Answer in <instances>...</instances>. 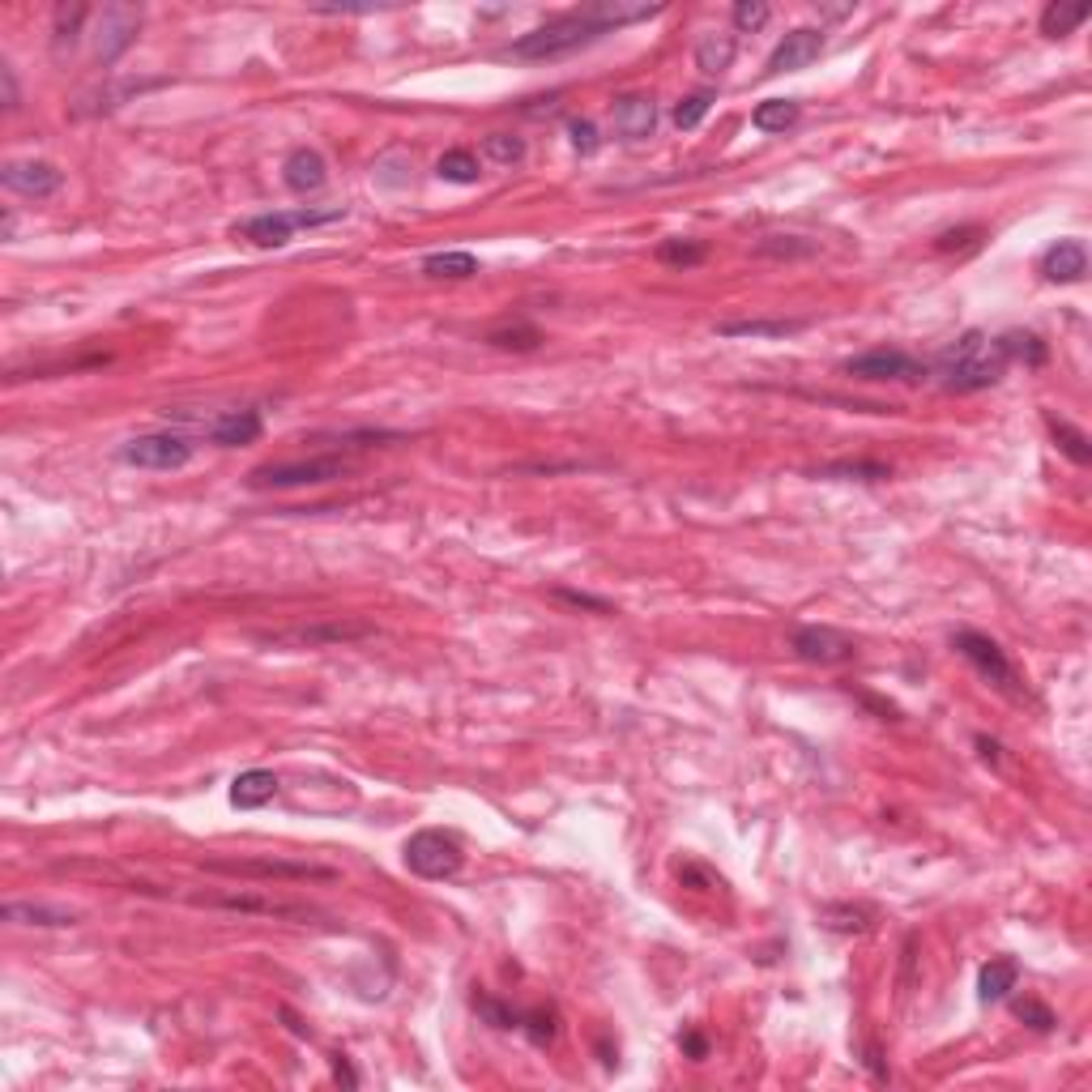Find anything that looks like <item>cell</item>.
Here are the masks:
<instances>
[{"label":"cell","instance_id":"6da1fadb","mask_svg":"<svg viewBox=\"0 0 1092 1092\" xmlns=\"http://www.w3.org/2000/svg\"><path fill=\"white\" fill-rule=\"evenodd\" d=\"M935 372H939L943 389H952V393H981V389H991V384L1003 380L1008 355L999 351L995 338L968 330L935 359Z\"/></svg>","mask_w":1092,"mask_h":1092},{"label":"cell","instance_id":"7a4b0ae2","mask_svg":"<svg viewBox=\"0 0 1092 1092\" xmlns=\"http://www.w3.org/2000/svg\"><path fill=\"white\" fill-rule=\"evenodd\" d=\"M602 35H610V31L598 22V14L581 10V14H564L556 22H546V26L529 31V35H521L508 48V56H516V60H556V56H568L577 48H589Z\"/></svg>","mask_w":1092,"mask_h":1092},{"label":"cell","instance_id":"3957f363","mask_svg":"<svg viewBox=\"0 0 1092 1092\" xmlns=\"http://www.w3.org/2000/svg\"><path fill=\"white\" fill-rule=\"evenodd\" d=\"M351 470H355V462L342 457V453H324V457H307V462H269V466H257V470L248 474V487H252V491L320 487V483L346 478Z\"/></svg>","mask_w":1092,"mask_h":1092},{"label":"cell","instance_id":"277c9868","mask_svg":"<svg viewBox=\"0 0 1092 1092\" xmlns=\"http://www.w3.org/2000/svg\"><path fill=\"white\" fill-rule=\"evenodd\" d=\"M952 648L960 653V658H964L981 679H991L999 692L1020 696V675H1016V666L1008 662V653H1003V644H999L995 636L973 632V627H960V632L952 636Z\"/></svg>","mask_w":1092,"mask_h":1092},{"label":"cell","instance_id":"5b68a950","mask_svg":"<svg viewBox=\"0 0 1092 1092\" xmlns=\"http://www.w3.org/2000/svg\"><path fill=\"white\" fill-rule=\"evenodd\" d=\"M462 862H466V853H462V841L453 832L422 828L406 841V866L418 880H453L462 870Z\"/></svg>","mask_w":1092,"mask_h":1092},{"label":"cell","instance_id":"8992f818","mask_svg":"<svg viewBox=\"0 0 1092 1092\" xmlns=\"http://www.w3.org/2000/svg\"><path fill=\"white\" fill-rule=\"evenodd\" d=\"M338 218H346V209H342V205H338V209L257 213V218H248V223L240 227V236H244L248 244H257V248H282V244H290V236H295L299 227H324V223H338Z\"/></svg>","mask_w":1092,"mask_h":1092},{"label":"cell","instance_id":"52a82bcc","mask_svg":"<svg viewBox=\"0 0 1092 1092\" xmlns=\"http://www.w3.org/2000/svg\"><path fill=\"white\" fill-rule=\"evenodd\" d=\"M120 457L137 470H184L192 462V440L180 431H150V435H137L120 449Z\"/></svg>","mask_w":1092,"mask_h":1092},{"label":"cell","instance_id":"ba28073f","mask_svg":"<svg viewBox=\"0 0 1092 1092\" xmlns=\"http://www.w3.org/2000/svg\"><path fill=\"white\" fill-rule=\"evenodd\" d=\"M137 31H142V10L137 5H107L94 22V60L116 64L133 48Z\"/></svg>","mask_w":1092,"mask_h":1092},{"label":"cell","instance_id":"9c48e42d","mask_svg":"<svg viewBox=\"0 0 1092 1092\" xmlns=\"http://www.w3.org/2000/svg\"><path fill=\"white\" fill-rule=\"evenodd\" d=\"M845 372L853 380H922L926 376V363H918L914 355L897 351V346H876L866 355H853L845 359Z\"/></svg>","mask_w":1092,"mask_h":1092},{"label":"cell","instance_id":"30bf717a","mask_svg":"<svg viewBox=\"0 0 1092 1092\" xmlns=\"http://www.w3.org/2000/svg\"><path fill=\"white\" fill-rule=\"evenodd\" d=\"M794 653L803 662H811V666H845V662H853V640L845 636V632H836V627H798L794 632Z\"/></svg>","mask_w":1092,"mask_h":1092},{"label":"cell","instance_id":"8fae6325","mask_svg":"<svg viewBox=\"0 0 1092 1092\" xmlns=\"http://www.w3.org/2000/svg\"><path fill=\"white\" fill-rule=\"evenodd\" d=\"M209 870H223V876H261V880H334V870H330V866H312V862H278V858L209 862Z\"/></svg>","mask_w":1092,"mask_h":1092},{"label":"cell","instance_id":"7c38bea8","mask_svg":"<svg viewBox=\"0 0 1092 1092\" xmlns=\"http://www.w3.org/2000/svg\"><path fill=\"white\" fill-rule=\"evenodd\" d=\"M0 184H5L10 192H18V196L43 201V196L60 192L64 171L56 163H43V158H22V163H10L5 171H0Z\"/></svg>","mask_w":1092,"mask_h":1092},{"label":"cell","instance_id":"4fadbf2b","mask_svg":"<svg viewBox=\"0 0 1092 1092\" xmlns=\"http://www.w3.org/2000/svg\"><path fill=\"white\" fill-rule=\"evenodd\" d=\"M610 120H615V133L623 142H644V137H653V129H658V102H653L648 94H623L610 107Z\"/></svg>","mask_w":1092,"mask_h":1092},{"label":"cell","instance_id":"5bb4252c","mask_svg":"<svg viewBox=\"0 0 1092 1092\" xmlns=\"http://www.w3.org/2000/svg\"><path fill=\"white\" fill-rule=\"evenodd\" d=\"M376 627L372 623H342V619H334V623H316V627H290V632H278V636H269L274 644H307V648H316V644H346V640H363V636H372Z\"/></svg>","mask_w":1092,"mask_h":1092},{"label":"cell","instance_id":"9a60e30c","mask_svg":"<svg viewBox=\"0 0 1092 1092\" xmlns=\"http://www.w3.org/2000/svg\"><path fill=\"white\" fill-rule=\"evenodd\" d=\"M820 52H824V31H815V26H798V31H790V35L773 48V56H769V73H794V69H807Z\"/></svg>","mask_w":1092,"mask_h":1092},{"label":"cell","instance_id":"2e32d148","mask_svg":"<svg viewBox=\"0 0 1092 1092\" xmlns=\"http://www.w3.org/2000/svg\"><path fill=\"white\" fill-rule=\"evenodd\" d=\"M205 435L218 445V449H240V445H252L261 435V414L257 410H223L218 418H209Z\"/></svg>","mask_w":1092,"mask_h":1092},{"label":"cell","instance_id":"e0dca14e","mask_svg":"<svg viewBox=\"0 0 1092 1092\" xmlns=\"http://www.w3.org/2000/svg\"><path fill=\"white\" fill-rule=\"evenodd\" d=\"M282 180H286V188H290V192L307 196V192H320V188H324V180H330V167H324V158H320L316 150L299 146V150H290V154H286V163H282Z\"/></svg>","mask_w":1092,"mask_h":1092},{"label":"cell","instance_id":"ac0fdd59","mask_svg":"<svg viewBox=\"0 0 1092 1092\" xmlns=\"http://www.w3.org/2000/svg\"><path fill=\"white\" fill-rule=\"evenodd\" d=\"M1041 274L1050 282H1079L1088 274V248L1079 240H1058L1046 257H1041Z\"/></svg>","mask_w":1092,"mask_h":1092},{"label":"cell","instance_id":"d6986e66","mask_svg":"<svg viewBox=\"0 0 1092 1092\" xmlns=\"http://www.w3.org/2000/svg\"><path fill=\"white\" fill-rule=\"evenodd\" d=\"M196 905H213V909H236V914H265V918H312V909L286 905V901H269V897H196Z\"/></svg>","mask_w":1092,"mask_h":1092},{"label":"cell","instance_id":"ffe728a7","mask_svg":"<svg viewBox=\"0 0 1092 1092\" xmlns=\"http://www.w3.org/2000/svg\"><path fill=\"white\" fill-rule=\"evenodd\" d=\"M1016 981H1020V964H1016L1012 956H999V960H991V964H981L977 995H981V1003H1003V999L1016 991Z\"/></svg>","mask_w":1092,"mask_h":1092},{"label":"cell","instance_id":"44dd1931","mask_svg":"<svg viewBox=\"0 0 1092 1092\" xmlns=\"http://www.w3.org/2000/svg\"><path fill=\"white\" fill-rule=\"evenodd\" d=\"M734 56H738V39L730 31H709L696 43V69L709 73V77H721L734 64Z\"/></svg>","mask_w":1092,"mask_h":1092},{"label":"cell","instance_id":"7402d4cb","mask_svg":"<svg viewBox=\"0 0 1092 1092\" xmlns=\"http://www.w3.org/2000/svg\"><path fill=\"white\" fill-rule=\"evenodd\" d=\"M274 794H278V777L269 769H248L231 782V803L240 811H257V807L274 803Z\"/></svg>","mask_w":1092,"mask_h":1092},{"label":"cell","instance_id":"603a6c76","mask_svg":"<svg viewBox=\"0 0 1092 1092\" xmlns=\"http://www.w3.org/2000/svg\"><path fill=\"white\" fill-rule=\"evenodd\" d=\"M803 330H807V320H726V324H717L721 338H790Z\"/></svg>","mask_w":1092,"mask_h":1092},{"label":"cell","instance_id":"cb8c5ba5","mask_svg":"<svg viewBox=\"0 0 1092 1092\" xmlns=\"http://www.w3.org/2000/svg\"><path fill=\"white\" fill-rule=\"evenodd\" d=\"M798 116H803L798 98H769V102H759L755 112H751V125H755L759 133H786V129L798 125Z\"/></svg>","mask_w":1092,"mask_h":1092},{"label":"cell","instance_id":"d4e9b609","mask_svg":"<svg viewBox=\"0 0 1092 1092\" xmlns=\"http://www.w3.org/2000/svg\"><path fill=\"white\" fill-rule=\"evenodd\" d=\"M5 922H18V926H52V930H60V926H73V922H77V914H69V909H52V905H22V901H10V905H5Z\"/></svg>","mask_w":1092,"mask_h":1092},{"label":"cell","instance_id":"484cf974","mask_svg":"<svg viewBox=\"0 0 1092 1092\" xmlns=\"http://www.w3.org/2000/svg\"><path fill=\"white\" fill-rule=\"evenodd\" d=\"M422 274H427V278H453V282H462V278H474V274H478V257H474V252H435V257L422 261Z\"/></svg>","mask_w":1092,"mask_h":1092},{"label":"cell","instance_id":"4316f807","mask_svg":"<svg viewBox=\"0 0 1092 1092\" xmlns=\"http://www.w3.org/2000/svg\"><path fill=\"white\" fill-rule=\"evenodd\" d=\"M815 478H858V483H884L892 478V466L884 462H832V466H820Z\"/></svg>","mask_w":1092,"mask_h":1092},{"label":"cell","instance_id":"83f0119b","mask_svg":"<svg viewBox=\"0 0 1092 1092\" xmlns=\"http://www.w3.org/2000/svg\"><path fill=\"white\" fill-rule=\"evenodd\" d=\"M1088 22V10L1084 5H1046L1041 10V35L1046 39H1062L1071 31H1079Z\"/></svg>","mask_w":1092,"mask_h":1092},{"label":"cell","instance_id":"f1b7e54d","mask_svg":"<svg viewBox=\"0 0 1092 1092\" xmlns=\"http://www.w3.org/2000/svg\"><path fill=\"white\" fill-rule=\"evenodd\" d=\"M86 18H90V10H86V5H60V10H56V26H52V52H56V56L73 52L77 31H81V22H86Z\"/></svg>","mask_w":1092,"mask_h":1092},{"label":"cell","instance_id":"f546056e","mask_svg":"<svg viewBox=\"0 0 1092 1092\" xmlns=\"http://www.w3.org/2000/svg\"><path fill=\"white\" fill-rule=\"evenodd\" d=\"M995 342H999V351L1008 355V363H1012V359H1024L1029 368H1041L1046 355H1050L1037 334H1020V330H1012V334H1003V338H995Z\"/></svg>","mask_w":1092,"mask_h":1092},{"label":"cell","instance_id":"4dcf8cb0","mask_svg":"<svg viewBox=\"0 0 1092 1092\" xmlns=\"http://www.w3.org/2000/svg\"><path fill=\"white\" fill-rule=\"evenodd\" d=\"M1050 435L1058 440V449L1075 462V466H1092V440L1079 431V427H1071V422H1062V418H1050Z\"/></svg>","mask_w":1092,"mask_h":1092},{"label":"cell","instance_id":"1f68e13d","mask_svg":"<svg viewBox=\"0 0 1092 1092\" xmlns=\"http://www.w3.org/2000/svg\"><path fill=\"white\" fill-rule=\"evenodd\" d=\"M435 171H440V180H449V184H474L483 175L478 158L470 150H445L440 163H435Z\"/></svg>","mask_w":1092,"mask_h":1092},{"label":"cell","instance_id":"d6a6232c","mask_svg":"<svg viewBox=\"0 0 1092 1092\" xmlns=\"http://www.w3.org/2000/svg\"><path fill=\"white\" fill-rule=\"evenodd\" d=\"M870 909H858V905H828L824 909V922L832 926V930H845V935H862V930H870Z\"/></svg>","mask_w":1092,"mask_h":1092},{"label":"cell","instance_id":"836d02e7","mask_svg":"<svg viewBox=\"0 0 1092 1092\" xmlns=\"http://www.w3.org/2000/svg\"><path fill=\"white\" fill-rule=\"evenodd\" d=\"M487 342H491L495 351H538L542 334L533 330V324H512V330H495V334H487Z\"/></svg>","mask_w":1092,"mask_h":1092},{"label":"cell","instance_id":"e575fe53","mask_svg":"<svg viewBox=\"0 0 1092 1092\" xmlns=\"http://www.w3.org/2000/svg\"><path fill=\"white\" fill-rule=\"evenodd\" d=\"M483 154H487L491 163H500V167H516V163L525 158V142L512 137V133H491V137L483 142Z\"/></svg>","mask_w":1092,"mask_h":1092},{"label":"cell","instance_id":"d590c367","mask_svg":"<svg viewBox=\"0 0 1092 1092\" xmlns=\"http://www.w3.org/2000/svg\"><path fill=\"white\" fill-rule=\"evenodd\" d=\"M474 1012H478L491 1029H521V1016H525V1012H516V1008H508V1003H500V999H491V995H474Z\"/></svg>","mask_w":1092,"mask_h":1092},{"label":"cell","instance_id":"8d00e7d4","mask_svg":"<svg viewBox=\"0 0 1092 1092\" xmlns=\"http://www.w3.org/2000/svg\"><path fill=\"white\" fill-rule=\"evenodd\" d=\"M658 261L662 265H679V269H692L704 261V244H688V240H666L658 248Z\"/></svg>","mask_w":1092,"mask_h":1092},{"label":"cell","instance_id":"74e56055","mask_svg":"<svg viewBox=\"0 0 1092 1092\" xmlns=\"http://www.w3.org/2000/svg\"><path fill=\"white\" fill-rule=\"evenodd\" d=\"M709 107H713V94H709V90L688 94V98L675 107V125H679V129H696V125L709 116Z\"/></svg>","mask_w":1092,"mask_h":1092},{"label":"cell","instance_id":"f35d334b","mask_svg":"<svg viewBox=\"0 0 1092 1092\" xmlns=\"http://www.w3.org/2000/svg\"><path fill=\"white\" fill-rule=\"evenodd\" d=\"M755 252H759V257H811L815 244H811V240H798V236H769Z\"/></svg>","mask_w":1092,"mask_h":1092},{"label":"cell","instance_id":"ab89813d","mask_svg":"<svg viewBox=\"0 0 1092 1092\" xmlns=\"http://www.w3.org/2000/svg\"><path fill=\"white\" fill-rule=\"evenodd\" d=\"M521 1033H525L533 1046H551V1041H556V1016H551V1012H525V1016H521Z\"/></svg>","mask_w":1092,"mask_h":1092},{"label":"cell","instance_id":"60d3db41","mask_svg":"<svg viewBox=\"0 0 1092 1092\" xmlns=\"http://www.w3.org/2000/svg\"><path fill=\"white\" fill-rule=\"evenodd\" d=\"M769 18H773V10L764 5V0H738V5H734V26L738 31H759Z\"/></svg>","mask_w":1092,"mask_h":1092},{"label":"cell","instance_id":"b9f144b4","mask_svg":"<svg viewBox=\"0 0 1092 1092\" xmlns=\"http://www.w3.org/2000/svg\"><path fill=\"white\" fill-rule=\"evenodd\" d=\"M568 137H572V150L577 154H594L602 142H598V129L589 120H568Z\"/></svg>","mask_w":1092,"mask_h":1092},{"label":"cell","instance_id":"7bdbcfd3","mask_svg":"<svg viewBox=\"0 0 1092 1092\" xmlns=\"http://www.w3.org/2000/svg\"><path fill=\"white\" fill-rule=\"evenodd\" d=\"M1016 1016H1020V1020H1029L1037 1033H1050V1029H1054V1012H1050L1046 1003H1033V999H1024V1003H1016Z\"/></svg>","mask_w":1092,"mask_h":1092},{"label":"cell","instance_id":"ee69618b","mask_svg":"<svg viewBox=\"0 0 1092 1092\" xmlns=\"http://www.w3.org/2000/svg\"><path fill=\"white\" fill-rule=\"evenodd\" d=\"M556 598H560V602H568V606H585V610L610 615V602H602V598H589V594H577V589H556Z\"/></svg>","mask_w":1092,"mask_h":1092},{"label":"cell","instance_id":"f6af8a7d","mask_svg":"<svg viewBox=\"0 0 1092 1092\" xmlns=\"http://www.w3.org/2000/svg\"><path fill=\"white\" fill-rule=\"evenodd\" d=\"M0 81H5V107H10V112H18V107H22V94H18L14 64H0Z\"/></svg>","mask_w":1092,"mask_h":1092},{"label":"cell","instance_id":"bcb514c9","mask_svg":"<svg viewBox=\"0 0 1092 1092\" xmlns=\"http://www.w3.org/2000/svg\"><path fill=\"white\" fill-rule=\"evenodd\" d=\"M334 1075H338V1079H346L351 1088L359 1084V1079H355V1071H351V1062H346V1054H334Z\"/></svg>","mask_w":1092,"mask_h":1092}]
</instances>
